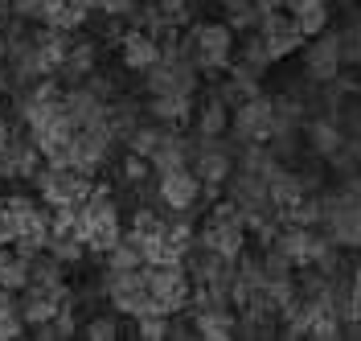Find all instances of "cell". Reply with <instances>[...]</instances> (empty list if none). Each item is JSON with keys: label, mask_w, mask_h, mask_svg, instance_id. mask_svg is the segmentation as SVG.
<instances>
[{"label": "cell", "mask_w": 361, "mask_h": 341, "mask_svg": "<svg viewBox=\"0 0 361 341\" xmlns=\"http://www.w3.org/2000/svg\"><path fill=\"white\" fill-rule=\"evenodd\" d=\"M25 317L21 309H17V292H8V288H0V341H13V337H25Z\"/></svg>", "instance_id": "cb8c5ba5"}, {"label": "cell", "mask_w": 361, "mask_h": 341, "mask_svg": "<svg viewBox=\"0 0 361 341\" xmlns=\"http://www.w3.org/2000/svg\"><path fill=\"white\" fill-rule=\"evenodd\" d=\"M230 128L238 140H259L267 144L275 136V99L271 95H250L230 112Z\"/></svg>", "instance_id": "8fae6325"}, {"label": "cell", "mask_w": 361, "mask_h": 341, "mask_svg": "<svg viewBox=\"0 0 361 341\" xmlns=\"http://www.w3.org/2000/svg\"><path fill=\"white\" fill-rule=\"evenodd\" d=\"M45 251L58 259V263H66V268H74L82 255H87V243L74 234V230H49V243H45Z\"/></svg>", "instance_id": "603a6c76"}, {"label": "cell", "mask_w": 361, "mask_h": 341, "mask_svg": "<svg viewBox=\"0 0 361 341\" xmlns=\"http://www.w3.org/2000/svg\"><path fill=\"white\" fill-rule=\"evenodd\" d=\"M345 144H349V140H345V128H341L333 115L308 124V148H312L316 157H337Z\"/></svg>", "instance_id": "ac0fdd59"}, {"label": "cell", "mask_w": 361, "mask_h": 341, "mask_svg": "<svg viewBox=\"0 0 361 341\" xmlns=\"http://www.w3.org/2000/svg\"><path fill=\"white\" fill-rule=\"evenodd\" d=\"M341 58H345L349 66H361V17L341 29Z\"/></svg>", "instance_id": "4316f807"}, {"label": "cell", "mask_w": 361, "mask_h": 341, "mask_svg": "<svg viewBox=\"0 0 361 341\" xmlns=\"http://www.w3.org/2000/svg\"><path fill=\"white\" fill-rule=\"evenodd\" d=\"M180 42L189 49V58L197 62V70H205V74L234 66V29L230 25H218V21L193 25L189 37H180Z\"/></svg>", "instance_id": "5b68a950"}, {"label": "cell", "mask_w": 361, "mask_h": 341, "mask_svg": "<svg viewBox=\"0 0 361 341\" xmlns=\"http://www.w3.org/2000/svg\"><path fill=\"white\" fill-rule=\"evenodd\" d=\"M304 193H308V189H304V181H300V173H295V169L275 164V169L267 173V198H271V205L279 210V218H283V210H292Z\"/></svg>", "instance_id": "e0dca14e"}, {"label": "cell", "mask_w": 361, "mask_h": 341, "mask_svg": "<svg viewBox=\"0 0 361 341\" xmlns=\"http://www.w3.org/2000/svg\"><path fill=\"white\" fill-rule=\"evenodd\" d=\"M87 8L103 13V17H128L135 8V0H87Z\"/></svg>", "instance_id": "4dcf8cb0"}, {"label": "cell", "mask_w": 361, "mask_h": 341, "mask_svg": "<svg viewBox=\"0 0 361 341\" xmlns=\"http://www.w3.org/2000/svg\"><path fill=\"white\" fill-rule=\"evenodd\" d=\"M144 280H148V292L157 300L160 313H185L189 309V296H193V280L185 272V263H144Z\"/></svg>", "instance_id": "52a82bcc"}, {"label": "cell", "mask_w": 361, "mask_h": 341, "mask_svg": "<svg viewBox=\"0 0 361 341\" xmlns=\"http://www.w3.org/2000/svg\"><path fill=\"white\" fill-rule=\"evenodd\" d=\"M288 8H304V4H329V0H283Z\"/></svg>", "instance_id": "d6a6232c"}, {"label": "cell", "mask_w": 361, "mask_h": 341, "mask_svg": "<svg viewBox=\"0 0 361 341\" xmlns=\"http://www.w3.org/2000/svg\"><path fill=\"white\" fill-rule=\"evenodd\" d=\"M341 70H345V58H341V33H316L308 37V49H304V74L308 83H337Z\"/></svg>", "instance_id": "4fadbf2b"}, {"label": "cell", "mask_w": 361, "mask_h": 341, "mask_svg": "<svg viewBox=\"0 0 361 341\" xmlns=\"http://www.w3.org/2000/svg\"><path fill=\"white\" fill-rule=\"evenodd\" d=\"M135 337L140 341H164L169 337V313H144V317H135Z\"/></svg>", "instance_id": "484cf974"}, {"label": "cell", "mask_w": 361, "mask_h": 341, "mask_svg": "<svg viewBox=\"0 0 361 341\" xmlns=\"http://www.w3.org/2000/svg\"><path fill=\"white\" fill-rule=\"evenodd\" d=\"M324 198V222L320 230L337 243L341 251H361V177L345 173L341 185Z\"/></svg>", "instance_id": "7a4b0ae2"}, {"label": "cell", "mask_w": 361, "mask_h": 341, "mask_svg": "<svg viewBox=\"0 0 361 341\" xmlns=\"http://www.w3.org/2000/svg\"><path fill=\"white\" fill-rule=\"evenodd\" d=\"M205 181L193 173V164H180V169H169V173H157V198L164 202V210L173 214H189L202 202Z\"/></svg>", "instance_id": "30bf717a"}, {"label": "cell", "mask_w": 361, "mask_h": 341, "mask_svg": "<svg viewBox=\"0 0 361 341\" xmlns=\"http://www.w3.org/2000/svg\"><path fill=\"white\" fill-rule=\"evenodd\" d=\"M193 329H197V337H205V341H230L238 333V309H234V304L197 309V313H193Z\"/></svg>", "instance_id": "2e32d148"}, {"label": "cell", "mask_w": 361, "mask_h": 341, "mask_svg": "<svg viewBox=\"0 0 361 341\" xmlns=\"http://www.w3.org/2000/svg\"><path fill=\"white\" fill-rule=\"evenodd\" d=\"M103 296L111 300V309L119 317H144V313H160L152 292H148V280L144 268H107L103 275Z\"/></svg>", "instance_id": "277c9868"}, {"label": "cell", "mask_w": 361, "mask_h": 341, "mask_svg": "<svg viewBox=\"0 0 361 341\" xmlns=\"http://www.w3.org/2000/svg\"><path fill=\"white\" fill-rule=\"evenodd\" d=\"M33 185H37V193H42V202L49 210H62V205H82L90 198V173L82 169H74L70 160H45L42 169L33 173Z\"/></svg>", "instance_id": "3957f363"}, {"label": "cell", "mask_w": 361, "mask_h": 341, "mask_svg": "<svg viewBox=\"0 0 361 341\" xmlns=\"http://www.w3.org/2000/svg\"><path fill=\"white\" fill-rule=\"evenodd\" d=\"M349 317L361 321V268L353 272V280H349ZM345 317V321H349Z\"/></svg>", "instance_id": "1f68e13d"}, {"label": "cell", "mask_w": 361, "mask_h": 341, "mask_svg": "<svg viewBox=\"0 0 361 341\" xmlns=\"http://www.w3.org/2000/svg\"><path fill=\"white\" fill-rule=\"evenodd\" d=\"M74 234L87 243V251L94 255H107V251L123 239V218H119V205H115V193L107 185H94L90 198L78 205L74 214Z\"/></svg>", "instance_id": "6da1fadb"}, {"label": "cell", "mask_w": 361, "mask_h": 341, "mask_svg": "<svg viewBox=\"0 0 361 341\" xmlns=\"http://www.w3.org/2000/svg\"><path fill=\"white\" fill-rule=\"evenodd\" d=\"M193 115V95H148V119L185 124Z\"/></svg>", "instance_id": "44dd1931"}, {"label": "cell", "mask_w": 361, "mask_h": 341, "mask_svg": "<svg viewBox=\"0 0 361 341\" xmlns=\"http://www.w3.org/2000/svg\"><path fill=\"white\" fill-rule=\"evenodd\" d=\"M226 128H230V103L214 91L205 99L202 115H197V136H222Z\"/></svg>", "instance_id": "7402d4cb"}, {"label": "cell", "mask_w": 361, "mask_h": 341, "mask_svg": "<svg viewBox=\"0 0 361 341\" xmlns=\"http://www.w3.org/2000/svg\"><path fill=\"white\" fill-rule=\"evenodd\" d=\"M300 29H304V37H316V33H324L329 21H333V4H304V8H288Z\"/></svg>", "instance_id": "d4e9b609"}, {"label": "cell", "mask_w": 361, "mask_h": 341, "mask_svg": "<svg viewBox=\"0 0 361 341\" xmlns=\"http://www.w3.org/2000/svg\"><path fill=\"white\" fill-rule=\"evenodd\" d=\"M152 4H157V13L173 25V29L189 21V8H193V0H152Z\"/></svg>", "instance_id": "f1b7e54d"}, {"label": "cell", "mask_w": 361, "mask_h": 341, "mask_svg": "<svg viewBox=\"0 0 361 341\" xmlns=\"http://www.w3.org/2000/svg\"><path fill=\"white\" fill-rule=\"evenodd\" d=\"M94 66H99V46H94V42H82V37H74V42H70L66 62L58 66V74H66L70 83H87L90 74H94Z\"/></svg>", "instance_id": "d6986e66"}, {"label": "cell", "mask_w": 361, "mask_h": 341, "mask_svg": "<svg viewBox=\"0 0 361 341\" xmlns=\"http://www.w3.org/2000/svg\"><path fill=\"white\" fill-rule=\"evenodd\" d=\"M78 333L90 337V341H115V337H119V321H115V317H90Z\"/></svg>", "instance_id": "83f0119b"}, {"label": "cell", "mask_w": 361, "mask_h": 341, "mask_svg": "<svg viewBox=\"0 0 361 341\" xmlns=\"http://www.w3.org/2000/svg\"><path fill=\"white\" fill-rule=\"evenodd\" d=\"M193 157V148H189V136H180L177 124H164V132H160L157 148L148 152V164H152V173H169V169H180V164H189Z\"/></svg>", "instance_id": "9a60e30c"}, {"label": "cell", "mask_w": 361, "mask_h": 341, "mask_svg": "<svg viewBox=\"0 0 361 341\" xmlns=\"http://www.w3.org/2000/svg\"><path fill=\"white\" fill-rule=\"evenodd\" d=\"M111 144H115V132L107 119H99V124H78L74 128V136H70V148H66V160L74 169H82V173H99L107 160H111Z\"/></svg>", "instance_id": "ba28073f"}, {"label": "cell", "mask_w": 361, "mask_h": 341, "mask_svg": "<svg viewBox=\"0 0 361 341\" xmlns=\"http://www.w3.org/2000/svg\"><path fill=\"white\" fill-rule=\"evenodd\" d=\"M255 33H259V42H263L271 62H279V58H288V54H295V49H304V42H308L304 29H300V21H295L292 13H283V8L267 13Z\"/></svg>", "instance_id": "7c38bea8"}, {"label": "cell", "mask_w": 361, "mask_h": 341, "mask_svg": "<svg viewBox=\"0 0 361 341\" xmlns=\"http://www.w3.org/2000/svg\"><path fill=\"white\" fill-rule=\"evenodd\" d=\"M197 247H209L226 255V259H238L247 251V218L234 202H222L218 210H209L205 227L197 230Z\"/></svg>", "instance_id": "8992f818"}, {"label": "cell", "mask_w": 361, "mask_h": 341, "mask_svg": "<svg viewBox=\"0 0 361 341\" xmlns=\"http://www.w3.org/2000/svg\"><path fill=\"white\" fill-rule=\"evenodd\" d=\"M157 58H160L157 33H148V29H128V33H119V62H123V70L144 74V70L157 66Z\"/></svg>", "instance_id": "5bb4252c"}, {"label": "cell", "mask_w": 361, "mask_h": 341, "mask_svg": "<svg viewBox=\"0 0 361 341\" xmlns=\"http://www.w3.org/2000/svg\"><path fill=\"white\" fill-rule=\"evenodd\" d=\"M42 148L33 144L29 136V128L25 132H8V136L0 140V177L4 181H33V173L42 169Z\"/></svg>", "instance_id": "9c48e42d"}, {"label": "cell", "mask_w": 361, "mask_h": 341, "mask_svg": "<svg viewBox=\"0 0 361 341\" xmlns=\"http://www.w3.org/2000/svg\"><path fill=\"white\" fill-rule=\"evenodd\" d=\"M148 173H152L148 157H135V152H128V157H123V181H128V185H140Z\"/></svg>", "instance_id": "f546056e"}, {"label": "cell", "mask_w": 361, "mask_h": 341, "mask_svg": "<svg viewBox=\"0 0 361 341\" xmlns=\"http://www.w3.org/2000/svg\"><path fill=\"white\" fill-rule=\"evenodd\" d=\"M29 259H33V255H25L21 247L0 243V288L21 292L25 284H29Z\"/></svg>", "instance_id": "ffe728a7"}]
</instances>
